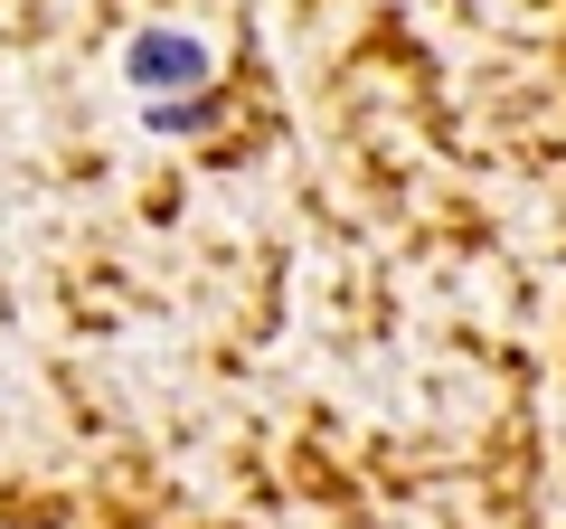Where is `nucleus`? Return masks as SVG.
<instances>
[{"label":"nucleus","mask_w":566,"mask_h":529,"mask_svg":"<svg viewBox=\"0 0 566 529\" xmlns=\"http://www.w3.org/2000/svg\"><path fill=\"white\" fill-rule=\"evenodd\" d=\"M123 76H133L142 95H180V104H189V95L208 85V48L189 39V29H142L133 58H123Z\"/></svg>","instance_id":"obj_1"}]
</instances>
